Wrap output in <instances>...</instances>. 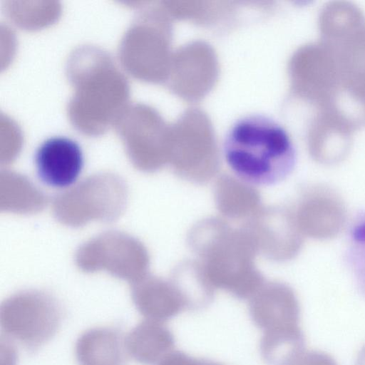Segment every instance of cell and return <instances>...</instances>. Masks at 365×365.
<instances>
[{"label":"cell","mask_w":365,"mask_h":365,"mask_svg":"<svg viewBox=\"0 0 365 365\" xmlns=\"http://www.w3.org/2000/svg\"><path fill=\"white\" fill-rule=\"evenodd\" d=\"M352 238L357 253L358 267L365 273V221L357 225L353 230Z\"/></svg>","instance_id":"30bf717a"},{"label":"cell","mask_w":365,"mask_h":365,"mask_svg":"<svg viewBox=\"0 0 365 365\" xmlns=\"http://www.w3.org/2000/svg\"><path fill=\"white\" fill-rule=\"evenodd\" d=\"M158 365H223L220 363L206 360L203 359H198L190 356L187 354L176 351H172L166 356Z\"/></svg>","instance_id":"ba28073f"},{"label":"cell","mask_w":365,"mask_h":365,"mask_svg":"<svg viewBox=\"0 0 365 365\" xmlns=\"http://www.w3.org/2000/svg\"><path fill=\"white\" fill-rule=\"evenodd\" d=\"M302 214L307 233L317 239H329L341 231L346 213L336 193L327 187H317L307 197Z\"/></svg>","instance_id":"5b68a950"},{"label":"cell","mask_w":365,"mask_h":365,"mask_svg":"<svg viewBox=\"0 0 365 365\" xmlns=\"http://www.w3.org/2000/svg\"><path fill=\"white\" fill-rule=\"evenodd\" d=\"M34 163L38 179L46 186L65 189L80 178L84 165L79 144L64 136L51 137L36 149Z\"/></svg>","instance_id":"3957f363"},{"label":"cell","mask_w":365,"mask_h":365,"mask_svg":"<svg viewBox=\"0 0 365 365\" xmlns=\"http://www.w3.org/2000/svg\"><path fill=\"white\" fill-rule=\"evenodd\" d=\"M250 316L264 336L302 335L299 325L300 309L292 292L286 289L268 292L250 306Z\"/></svg>","instance_id":"277c9868"},{"label":"cell","mask_w":365,"mask_h":365,"mask_svg":"<svg viewBox=\"0 0 365 365\" xmlns=\"http://www.w3.org/2000/svg\"><path fill=\"white\" fill-rule=\"evenodd\" d=\"M291 365H337L329 354L320 351L303 352Z\"/></svg>","instance_id":"9c48e42d"},{"label":"cell","mask_w":365,"mask_h":365,"mask_svg":"<svg viewBox=\"0 0 365 365\" xmlns=\"http://www.w3.org/2000/svg\"><path fill=\"white\" fill-rule=\"evenodd\" d=\"M124 344L126 353L136 362L155 365L172 352L175 338L162 322L146 319L132 329Z\"/></svg>","instance_id":"8992f818"},{"label":"cell","mask_w":365,"mask_h":365,"mask_svg":"<svg viewBox=\"0 0 365 365\" xmlns=\"http://www.w3.org/2000/svg\"><path fill=\"white\" fill-rule=\"evenodd\" d=\"M124 339L111 327H96L78 339L75 354L78 365H125Z\"/></svg>","instance_id":"52a82bcc"},{"label":"cell","mask_w":365,"mask_h":365,"mask_svg":"<svg viewBox=\"0 0 365 365\" xmlns=\"http://www.w3.org/2000/svg\"><path fill=\"white\" fill-rule=\"evenodd\" d=\"M225 160L242 181L253 185H275L284 180L296 163V150L287 130L264 114L236 120L222 143Z\"/></svg>","instance_id":"6da1fadb"},{"label":"cell","mask_w":365,"mask_h":365,"mask_svg":"<svg viewBox=\"0 0 365 365\" xmlns=\"http://www.w3.org/2000/svg\"><path fill=\"white\" fill-rule=\"evenodd\" d=\"M16 353L13 346L6 339L1 344V365H16Z\"/></svg>","instance_id":"8fae6325"},{"label":"cell","mask_w":365,"mask_h":365,"mask_svg":"<svg viewBox=\"0 0 365 365\" xmlns=\"http://www.w3.org/2000/svg\"><path fill=\"white\" fill-rule=\"evenodd\" d=\"M61 319V310L53 301L34 294L10 299L0 312L2 331L31 350L48 342L58 331Z\"/></svg>","instance_id":"7a4b0ae2"},{"label":"cell","mask_w":365,"mask_h":365,"mask_svg":"<svg viewBox=\"0 0 365 365\" xmlns=\"http://www.w3.org/2000/svg\"><path fill=\"white\" fill-rule=\"evenodd\" d=\"M356 365H365V346L361 349L358 355Z\"/></svg>","instance_id":"7c38bea8"}]
</instances>
